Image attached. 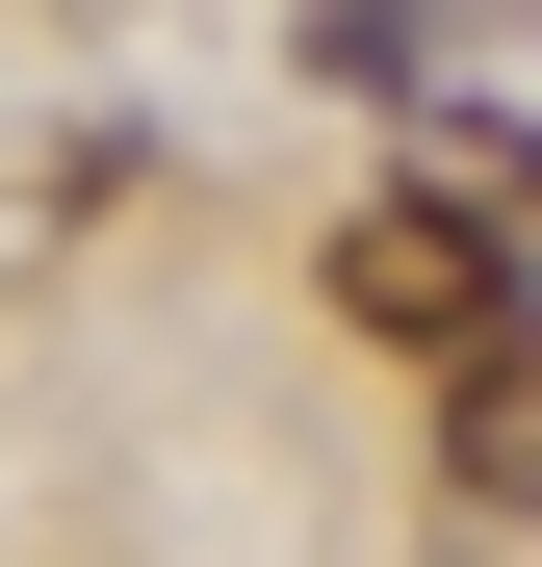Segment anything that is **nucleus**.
I'll return each instance as SVG.
<instances>
[{
    "mask_svg": "<svg viewBox=\"0 0 542 567\" xmlns=\"http://www.w3.org/2000/svg\"><path fill=\"white\" fill-rule=\"evenodd\" d=\"M336 310H361V336H413V361H491V336H517V233L413 181V207H361V233H336Z\"/></svg>",
    "mask_w": 542,
    "mask_h": 567,
    "instance_id": "obj_1",
    "label": "nucleus"
}]
</instances>
